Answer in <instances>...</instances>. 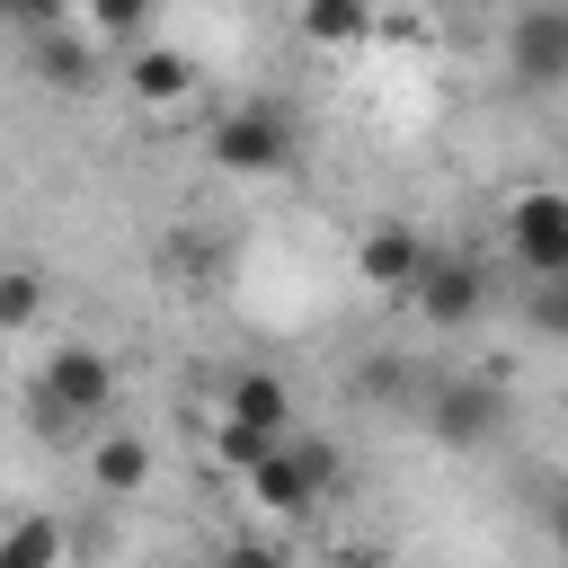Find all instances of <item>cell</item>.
<instances>
[{"label":"cell","mask_w":568,"mask_h":568,"mask_svg":"<svg viewBox=\"0 0 568 568\" xmlns=\"http://www.w3.org/2000/svg\"><path fill=\"white\" fill-rule=\"evenodd\" d=\"M62 550H71V532L53 515H9V532H0V568H62Z\"/></svg>","instance_id":"cell-14"},{"label":"cell","mask_w":568,"mask_h":568,"mask_svg":"<svg viewBox=\"0 0 568 568\" xmlns=\"http://www.w3.org/2000/svg\"><path fill=\"white\" fill-rule=\"evenodd\" d=\"M355 399H408V364H399V355L382 346V355H373V364L355 373Z\"/></svg>","instance_id":"cell-18"},{"label":"cell","mask_w":568,"mask_h":568,"mask_svg":"<svg viewBox=\"0 0 568 568\" xmlns=\"http://www.w3.org/2000/svg\"><path fill=\"white\" fill-rule=\"evenodd\" d=\"M204 160L222 178H284L293 169V124L275 106H222L204 124Z\"/></svg>","instance_id":"cell-2"},{"label":"cell","mask_w":568,"mask_h":568,"mask_svg":"<svg viewBox=\"0 0 568 568\" xmlns=\"http://www.w3.org/2000/svg\"><path fill=\"white\" fill-rule=\"evenodd\" d=\"M80 9H89V27H98V36H142L160 0H80Z\"/></svg>","instance_id":"cell-17"},{"label":"cell","mask_w":568,"mask_h":568,"mask_svg":"<svg viewBox=\"0 0 568 568\" xmlns=\"http://www.w3.org/2000/svg\"><path fill=\"white\" fill-rule=\"evenodd\" d=\"M80 426H98L106 408H115V364H106V346H89V337H71V346H53L44 355V373H36Z\"/></svg>","instance_id":"cell-6"},{"label":"cell","mask_w":568,"mask_h":568,"mask_svg":"<svg viewBox=\"0 0 568 568\" xmlns=\"http://www.w3.org/2000/svg\"><path fill=\"white\" fill-rule=\"evenodd\" d=\"M222 417H240V426H266V435H293V390H284V373H231L222 382Z\"/></svg>","instance_id":"cell-12"},{"label":"cell","mask_w":568,"mask_h":568,"mask_svg":"<svg viewBox=\"0 0 568 568\" xmlns=\"http://www.w3.org/2000/svg\"><path fill=\"white\" fill-rule=\"evenodd\" d=\"M559 284H568V275H559Z\"/></svg>","instance_id":"cell-24"},{"label":"cell","mask_w":568,"mask_h":568,"mask_svg":"<svg viewBox=\"0 0 568 568\" xmlns=\"http://www.w3.org/2000/svg\"><path fill=\"white\" fill-rule=\"evenodd\" d=\"M417 417H426V435H435L444 453L488 444V435L506 426V364H497V373H435V382L417 390Z\"/></svg>","instance_id":"cell-1"},{"label":"cell","mask_w":568,"mask_h":568,"mask_svg":"<svg viewBox=\"0 0 568 568\" xmlns=\"http://www.w3.org/2000/svg\"><path fill=\"white\" fill-rule=\"evenodd\" d=\"M195 80H204V71H195L178 44H133V62H124V89H133L142 106H160V115H169V106H186V98H195Z\"/></svg>","instance_id":"cell-11"},{"label":"cell","mask_w":568,"mask_h":568,"mask_svg":"<svg viewBox=\"0 0 568 568\" xmlns=\"http://www.w3.org/2000/svg\"><path fill=\"white\" fill-rule=\"evenodd\" d=\"M506 248H515V266L524 275H568V195L559 186H524V195H506Z\"/></svg>","instance_id":"cell-4"},{"label":"cell","mask_w":568,"mask_h":568,"mask_svg":"<svg viewBox=\"0 0 568 568\" xmlns=\"http://www.w3.org/2000/svg\"><path fill=\"white\" fill-rule=\"evenodd\" d=\"M36 311H44V275H36V266H9V275H0V328L27 337Z\"/></svg>","instance_id":"cell-16"},{"label":"cell","mask_w":568,"mask_h":568,"mask_svg":"<svg viewBox=\"0 0 568 568\" xmlns=\"http://www.w3.org/2000/svg\"><path fill=\"white\" fill-rule=\"evenodd\" d=\"M27 71H36L53 98H80V89H98V44L71 36V18H62V27H36V36H27Z\"/></svg>","instance_id":"cell-8"},{"label":"cell","mask_w":568,"mask_h":568,"mask_svg":"<svg viewBox=\"0 0 568 568\" xmlns=\"http://www.w3.org/2000/svg\"><path fill=\"white\" fill-rule=\"evenodd\" d=\"M0 9H9V18L27 27V36H36V27H62V18H71V0H0Z\"/></svg>","instance_id":"cell-21"},{"label":"cell","mask_w":568,"mask_h":568,"mask_svg":"<svg viewBox=\"0 0 568 568\" xmlns=\"http://www.w3.org/2000/svg\"><path fill=\"white\" fill-rule=\"evenodd\" d=\"M408 302H417V320L426 328H470L479 311H488V275H479V257H462V248H426V266H417V284H408Z\"/></svg>","instance_id":"cell-3"},{"label":"cell","mask_w":568,"mask_h":568,"mask_svg":"<svg viewBox=\"0 0 568 568\" xmlns=\"http://www.w3.org/2000/svg\"><path fill=\"white\" fill-rule=\"evenodd\" d=\"M541 524H550V541H559V550H568V488H559V497H550V506H541Z\"/></svg>","instance_id":"cell-22"},{"label":"cell","mask_w":568,"mask_h":568,"mask_svg":"<svg viewBox=\"0 0 568 568\" xmlns=\"http://www.w3.org/2000/svg\"><path fill=\"white\" fill-rule=\"evenodd\" d=\"M204 568H213V559H204Z\"/></svg>","instance_id":"cell-23"},{"label":"cell","mask_w":568,"mask_h":568,"mask_svg":"<svg viewBox=\"0 0 568 568\" xmlns=\"http://www.w3.org/2000/svg\"><path fill=\"white\" fill-rule=\"evenodd\" d=\"M80 462H89V488H98V497H142V488H151V444H142V426H98V435L80 444Z\"/></svg>","instance_id":"cell-7"},{"label":"cell","mask_w":568,"mask_h":568,"mask_svg":"<svg viewBox=\"0 0 568 568\" xmlns=\"http://www.w3.org/2000/svg\"><path fill=\"white\" fill-rule=\"evenodd\" d=\"M293 27H302V44H320V53H355V44L373 36V0H293Z\"/></svg>","instance_id":"cell-13"},{"label":"cell","mask_w":568,"mask_h":568,"mask_svg":"<svg viewBox=\"0 0 568 568\" xmlns=\"http://www.w3.org/2000/svg\"><path fill=\"white\" fill-rule=\"evenodd\" d=\"M284 444H293V453H302V462H311V479H320V488H337V479H346V453H337V444H328V435H311V426H293V435H284Z\"/></svg>","instance_id":"cell-19"},{"label":"cell","mask_w":568,"mask_h":568,"mask_svg":"<svg viewBox=\"0 0 568 568\" xmlns=\"http://www.w3.org/2000/svg\"><path fill=\"white\" fill-rule=\"evenodd\" d=\"M320 497H328V488L311 479V462H302L293 444H275V453L248 470V506H257V515H284V524H293V515H311Z\"/></svg>","instance_id":"cell-10"},{"label":"cell","mask_w":568,"mask_h":568,"mask_svg":"<svg viewBox=\"0 0 568 568\" xmlns=\"http://www.w3.org/2000/svg\"><path fill=\"white\" fill-rule=\"evenodd\" d=\"M417 266H426V240H417L408 222H373V231L355 240V275H364L373 293H408Z\"/></svg>","instance_id":"cell-9"},{"label":"cell","mask_w":568,"mask_h":568,"mask_svg":"<svg viewBox=\"0 0 568 568\" xmlns=\"http://www.w3.org/2000/svg\"><path fill=\"white\" fill-rule=\"evenodd\" d=\"M204 444H213V462H222V470H240V479H248V470H257V462H266L284 435H266V426H240V417H213V435H204Z\"/></svg>","instance_id":"cell-15"},{"label":"cell","mask_w":568,"mask_h":568,"mask_svg":"<svg viewBox=\"0 0 568 568\" xmlns=\"http://www.w3.org/2000/svg\"><path fill=\"white\" fill-rule=\"evenodd\" d=\"M506 71H515V89H559L568 80V9L559 0H532L506 27Z\"/></svg>","instance_id":"cell-5"},{"label":"cell","mask_w":568,"mask_h":568,"mask_svg":"<svg viewBox=\"0 0 568 568\" xmlns=\"http://www.w3.org/2000/svg\"><path fill=\"white\" fill-rule=\"evenodd\" d=\"M213 568H284V550H275V541H248V532H240V541H222V550H213Z\"/></svg>","instance_id":"cell-20"}]
</instances>
